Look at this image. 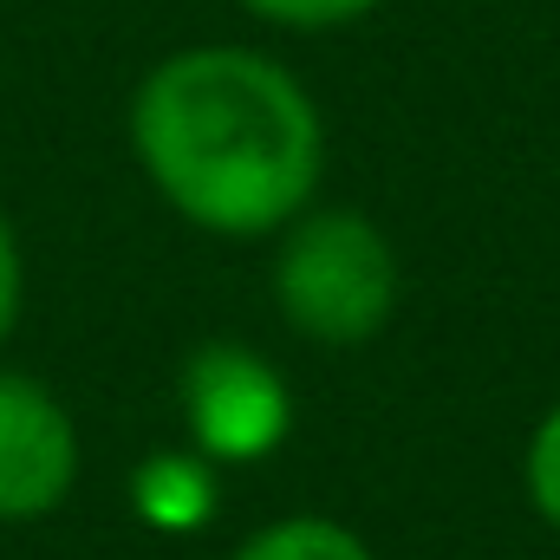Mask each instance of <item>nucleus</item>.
I'll return each mask as SVG.
<instances>
[{
	"mask_svg": "<svg viewBox=\"0 0 560 560\" xmlns=\"http://www.w3.org/2000/svg\"><path fill=\"white\" fill-rule=\"evenodd\" d=\"M79 423L52 385L0 365V522L26 528L72 502L79 489Z\"/></svg>",
	"mask_w": 560,
	"mask_h": 560,
	"instance_id": "obj_4",
	"label": "nucleus"
},
{
	"mask_svg": "<svg viewBox=\"0 0 560 560\" xmlns=\"http://www.w3.org/2000/svg\"><path fill=\"white\" fill-rule=\"evenodd\" d=\"M522 489H528V509L560 535V398L535 418V430H528V450H522Z\"/></svg>",
	"mask_w": 560,
	"mask_h": 560,
	"instance_id": "obj_8",
	"label": "nucleus"
},
{
	"mask_svg": "<svg viewBox=\"0 0 560 560\" xmlns=\"http://www.w3.org/2000/svg\"><path fill=\"white\" fill-rule=\"evenodd\" d=\"M176 405L189 423V450L215 469L275 456L293 430V392L275 365L242 339H209L183 359Z\"/></svg>",
	"mask_w": 560,
	"mask_h": 560,
	"instance_id": "obj_3",
	"label": "nucleus"
},
{
	"mask_svg": "<svg viewBox=\"0 0 560 560\" xmlns=\"http://www.w3.org/2000/svg\"><path fill=\"white\" fill-rule=\"evenodd\" d=\"M215 495H222L215 463L196 456V450H156L131 476V509L156 535H196L215 515Z\"/></svg>",
	"mask_w": 560,
	"mask_h": 560,
	"instance_id": "obj_5",
	"label": "nucleus"
},
{
	"mask_svg": "<svg viewBox=\"0 0 560 560\" xmlns=\"http://www.w3.org/2000/svg\"><path fill=\"white\" fill-rule=\"evenodd\" d=\"M235 7L255 13L261 26H280V33H339V26L372 20L392 0H235Z\"/></svg>",
	"mask_w": 560,
	"mask_h": 560,
	"instance_id": "obj_7",
	"label": "nucleus"
},
{
	"mask_svg": "<svg viewBox=\"0 0 560 560\" xmlns=\"http://www.w3.org/2000/svg\"><path fill=\"white\" fill-rule=\"evenodd\" d=\"M268 287H275V306L293 339L346 352L392 326L405 268H398L392 235L365 209L313 202L275 235Z\"/></svg>",
	"mask_w": 560,
	"mask_h": 560,
	"instance_id": "obj_2",
	"label": "nucleus"
},
{
	"mask_svg": "<svg viewBox=\"0 0 560 560\" xmlns=\"http://www.w3.org/2000/svg\"><path fill=\"white\" fill-rule=\"evenodd\" d=\"M125 138L143 183L215 242L280 235L326 176V118L306 79L261 46H176L131 92Z\"/></svg>",
	"mask_w": 560,
	"mask_h": 560,
	"instance_id": "obj_1",
	"label": "nucleus"
},
{
	"mask_svg": "<svg viewBox=\"0 0 560 560\" xmlns=\"http://www.w3.org/2000/svg\"><path fill=\"white\" fill-rule=\"evenodd\" d=\"M229 560H378V555H372V541H365L359 528H346L339 515L300 509V515H275V522H261L255 535H242Z\"/></svg>",
	"mask_w": 560,
	"mask_h": 560,
	"instance_id": "obj_6",
	"label": "nucleus"
},
{
	"mask_svg": "<svg viewBox=\"0 0 560 560\" xmlns=\"http://www.w3.org/2000/svg\"><path fill=\"white\" fill-rule=\"evenodd\" d=\"M20 306H26V255H20L13 215L0 209V346H7L13 326H20Z\"/></svg>",
	"mask_w": 560,
	"mask_h": 560,
	"instance_id": "obj_9",
	"label": "nucleus"
}]
</instances>
